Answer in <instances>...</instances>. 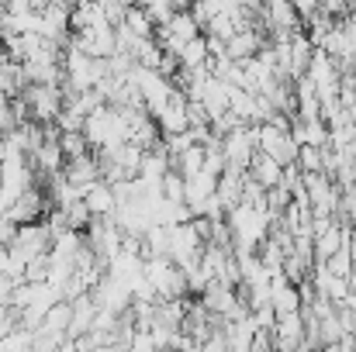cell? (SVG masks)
Masks as SVG:
<instances>
[{
	"label": "cell",
	"instance_id": "7a4b0ae2",
	"mask_svg": "<svg viewBox=\"0 0 356 352\" xmlns=\"http://www.w3.org/2000/svg\"><path fill=\"white\" fill-rule=\"evenodd\" d=\"M259 152L280 159L284 166H291V162H298L301 145H298V138L291 135V128H280V124H273V121H263V124H259Z\"/></svg>",
	"mask_w": 356,
	"mask_h": 352
},
{
	"label": "cell",
	"instance_id": "2e32d148",
	"mask_svg": "<svg viewBox=\"0 0 356 352\" xmlns=\"http://www.w3.org/2000/svg\"><path fill=\"white\" fill-rule=\"evenodd\" d=\"M59 145H63V156L66 159H76V156H87L90 152V142L83 131H59Z\"/></svg>",
	"mask_w": 356,
	"mask_h": 352
},
{
	"label": "cell",
	"instance_id": "52a82bcc",
	"mask_svg": "<svg viewBox=\"0 0 356 352\" xmlns=\"http://www.w3.org/2000/svg\"><path fill=\"white\" fill-rule=\"evenodd\" d=\"M273 346H277V349H298V346H305V311L277 315Z\"/></svg>",
	"mask_w": 356,
	"mask_h": 352
},
{
	"label": "cell",
	"instance_id": "ba28073f",
	"mask_svg": "<svg viewBox=\"0 0 356 352\" xmlns=\"http://www.w3.org/2000/svg\"><path fill=\"white\" fill-rule=\"evenodd\" d=\"M63 176L70 180V183H76L80 187V194L94 183V180H101V159L97 156H76V159H66V166H63Z\"/></svg>",
	"mask_w": 356,
	"mask_h": 352
},
{
	"label": "cell",
	"instance_id": "5bb4252c",
	"mask_svg": "<svg viewBox=\"0 0 356 352\" xmlns=\"http://www.w3.org/2000/svg\"><path fill=\"white\" fill-rule=\"evenodd\" d=\"M121 24H128V28H131V35H138V38H156V31H159V24L152 21V14H149L142 3L128 7Z\"/></svg>",
	"mask_w": 356,
	"mask_h": 352
},
{
	"label": "cell",
	"instance_id": "4fadbf2b",
	"mask_svg": "<svg viewBox=\"0 0 356 352\" xmlns=\"http://www.w3.org/2000/svg\"><path fill=\"white\" fill-rule=\"evenodd\" d=\"M197 66H211V49H208V35H197L184 45L180 52V69H197Z\"/></svg>",
	"mask_w": 356,
	"mask_h": 352
},
{
	"label": "cell",
	"instance_id": "5b68a950",
	"mask_svg": "<svg viewBox=\"0 0 356 352\" xmlns=\"http://www.w3.org/2000/svg\"><path fill=\"white\" fill-rule=\"evenodd\" d=\"M83 201H87V208H90V215L94 218H115V211H118L121 197H118V187L111 183V180H94L87 190H83Z\"/></svg>",
	"mask_w": 356,
	"mask_h": 352
},
{
	"label": "cell",
	"instance_id": "8fae6325",
	"mask_svg": "<svg viewBox=\"0 0 356 352\" xmlns=\"http://www.w3.org/2000/svg\"><path fill=\"white\" fill-rule=\"evenodd\" d=\"M315 42L308 38V31H294L291 35V80H298V76H305L308 73V62H312V56H315Z\"/></svg>",
	"mask_w": 356,
	"mask_h": 352
},
{
	"label": "cell",
	"instance_id": "30bf717a",
	"mask_svg": "<svg viewBox=\"0 0 356 352\" xmlns=\"http://www.w3.org/2000/svg\"><path fill=\"white\" fill-rule=\"evenodd\" d=\"M263 45H266V42H263V35H259V31H256L252 24H245V28H238L236 35H232V38L225 42V56L242 62V59L256 56V52H259Z\"/></svg>",
	"mask_w": 356,
	"mask_h": 352
},
{
	"label": "cell",
	"instance_id": "ac0fdd59",
	"mask_svg": "<svg viewBox=\"0 0 356 352\" xmlns=\"http://www.w3.org/2000/svg\"><path fill=\"white\" fill-rule=\"evenodd\" d=\"M318 7H322L318 0H294V10L301 14V21H308V17H312V14H315Z\"/></svg>",
	"mask_w": 356,
	"mask_h": 352
},
{
	"label": "cell",
	"instance_id": "8992f818",
	"mask_svg": "<svg viewBox=\"0 0 356 352\" xmlns=\"http://www.w3.org/2000/svg\"><path fill=\"white\" fill-rule=\"evenodd\" d=\"M218 176H222V173H215V169H208V166H204L201 173L187 176V204H191L194 215H201L204 204H208V197L218 194Z\"/></svg>",
	"mask_w": 356,
	"mask_h": 352
},
{
	"label": "cell",
	"instance_id": "6da1fadb",
	"mask_svg": "<svg viewBox=\"0 0 356 352\" xmlns=\"http://www.w3.org/2000/svg\"><path fill=\"white\" fill-rule=\"evenodd\" d=\"M225 221L232 228V245L236 249H252V252H259V245L270 238V228H273L270 208L266 204H249V201L232 204Z\"/></svg>",
	"mask_w": 356,
	"mask_h": 352
},
{
	"label": "cell",
	"instance_id": "277c9868",
	"mask_svg": "<svg viewBox=\"0 0 356 352\" xmlns=\"http://www.w3.org/2000/svg\"><path fill=\"white\" fill-rule=\"evenodd\" d=\"M156 124L163 135H177V131H191V97L177 87V94L163 104V111L156 115Z\"/></svg>",
	"mask_w": 356,
	"mask_h": 352
},
{
	"label": "cell",
	"instance_id": "e0dca14e",
	"mask_svg": "<svg viewBox=\"0 0 356 352\" xmlns=\"http://www.w3.org/2000/svg\"><path fill=\"white\" fill-rule=\"evenodd\" d=\"M298 166H301V173H318V169H325L322 149H318V145H301V152H298Z\"/></svg>",
	"mask_w": 356,
	"mask_h": 352
},
{
	"label": "cell",
	"instance_id": "7c38bea8",
	"mask_svg": "<svg viewBox=\"0 0 356 352\" xmlns=\"http://www.w3.org/2000/svg\"><path fill=\"white\" fill-rule=\"evenodd\" d=\"M70 318H73V301H56V304H52V308L45 311V318H42L38 332L66 335V328H70Z\"/></svg>",
	"mask_w": 356,
	"mask_h": 352
},
{
	"label": "cell",
	"instance_id": "9c48e42d",
	"mask_svg": "<svg viewBox=\"0 0 356 352\" xmlns=\"http://www.w3.org/2000/svg\"><path fill=\"white\" fill-rule=\"evenodd\" d=\"M249 176L259 183V187H280L284 183V162L280 159H273V156H266V152H256L252 156V162H249Z\"/></svg>",
	"mask_w": 356,
	"mask_h": 352
},
{
	"label": "cell",
	"instance_id": "9a60e30c",
	"mask_svg": "<svg viewBox=\"0 0 356 352\" xmlns=\"http://www.w3.org/2000/svg\"><path fill=\"white\" fill-rule=\"evenodd\" d=\"M204 156H208V149H204L201 142H194L191 149H184V152L173 159V166H177L184 176H194V173H201V169H204Z\"/></svg>",
	"mask_w": 356,
	"mask_h": 352
},
{
	"label": "cell",
	"instance_id": "3957f363",
	"mask_svg": "<svg viewBox=\"0 0 356 352\" xmlns=\"http://www.w3.org/2000/svg\"><path fill=\"white\" fill-rule=\"evenodd\" d=\"M28 101H31V117L49 124L66 108V94L56 83H28Z\"/></svg>",
	"mask_w": 356,
	"mask_h": 352
}]
</instances>
